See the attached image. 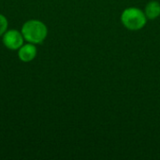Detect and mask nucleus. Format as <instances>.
<instances>
[{"mask_svg":"<svg viewBox=\"0 0 160 160\" xmlns=\"http://www.w3.org/2000/svg\"><path fill=\"white\" fill-rule=\"evenodd\" d=\"M22 34L23 38L28 42L33 44H40L45 40L48 35V28L41 21L30 20L22 25Z\"/></svg>","mask_w":160,"mask_h":160,"instance_id":"1","label":"nucleus"},{"mask_svg":"<svg viewBox=\"0 0 160 160\" xmlns=\"http://www.w3.org/2000/svg\"><path fill=\"white\" fill-rule=\"evenodd\" d=\"M121 22L128 30L136 31L145 26L147 17L145 13L138 8H128L121 15Z\"/></svg>","mask_w":160,"mask_h":160,"instance_id":"2","label":"nucleus"},{"mask_svg":"<svg viewBox=\"0 0 160 160\" xmlns=\"http://www.w3.org/2000/svg\"><path fill=\"white\" fill-rule=\"evenodd\" d=\"M23 36L17 30L6 31L3 35V43L9 50H19L23 44Z\"/></svg>","mask_w":160,"mask_h":160,"instance_id":"3","label":"nucleus"},{"mask_svg":"<svg viewBox=\"0 0 160 160\" xmlns=\"http://www.w3.org/2000/svg\"><path fill=\"white\" fill-rule=\"evenodd\" d=\"M18 56L21 61L24 63L31 62L35 59L37 56V48L33 43H28L25 45H22L18 52Z\"/></svg>","mask_w":160,"mask_h":160,"instance_id":"4","label":"nucleus"},{"mask_svg":"<svg viewBox=\"0 0 160 160\" xmlns=\"http://www.w3.org/2000/svg\"><path fill=\"white\" fill-rule=\"evenodd\" d=\"M145 15L147 19L155 20L160 15V4L158 1H151L145 7Z\"/></svg>","mask_w":160,"mask_h":160,"instance_id":"5","label":"nucleus"},{"mask_svg":"<svg viewBox=\"0 0 160 160\" xmlns=\"http://www.w3.org/2000/svg\"><path fill=\"white\" fill-rule=\"evenodd\" d=\"M8 25V22L7 18L4 15L0 14V37L5 34V32L7 31Z\"/></svg>","mask_w":160,"mask_h":160,"instance_id":"6","label":"nucleus"}]
</instances>
